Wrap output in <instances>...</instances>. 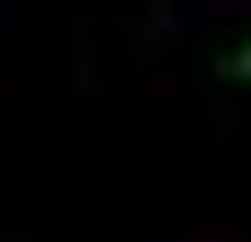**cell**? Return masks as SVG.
<instances>
[{
    "mask_svg": "<svg viewBox=\"0 0 251 242\" xmlns=\"http://www.w3.org/2000/svg\"><path fill=\"white\" fill-rule=\"evenodd\" d=\"M217 78H226V87H251V44H234L226 61H217Z\"/></svg>",
    "mask_w": 251,
    "mask_h": 242,
    "instance_id": "1",
    "label": "cell"
}]
</instances>
